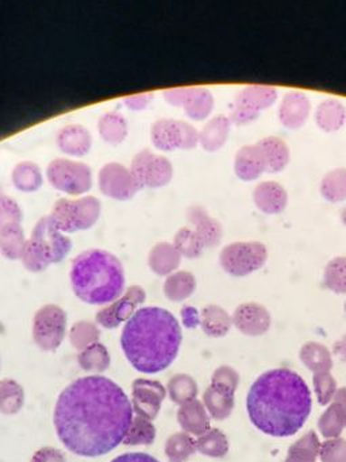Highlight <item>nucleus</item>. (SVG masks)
<instances>
[{"label":"nucleus","instance_id":"obj_1","mask_svg":"<svg viewBox=\"0 0 346 462\" xmlns=\"http://www.w3.org/2000/svg\"><path fill=\"white\" fill-rule=\"evenodd\" d=\"M135 418L132 401L113 380L87 376L57 399L54 428L65 448L81 457L108 455L124 442Z\"/></svg>","mask_w":346,"mask_h":462},{"label":"nucleus","instance_id":"obj_8","mask_svg":"<svg viewBox=\"0 0 346 462\" xmlns=\"http://www.w3.org/2000/svg\"><path fill=\"white\" fill-rule=\"evenodd\" d=\"M268 260V249L257 241L233 242L220 250V263L226 273L236 277L249 276L263 268Z\"/></svg>","mask_w":346,"mask_h":462},{"label":"nucleus","instance_id":"obj_3","mask_svg":"<svg viewBox=\"0 0 346 462\" xmlns=\"http://www.w3.org/2000/svg\"><path fill=\"white\" fill-rule=\"evenodd\" d=\"M182 339V328L173 312L162 307H141L125 323L121 346L136 371L154 374L176 360Z\"/></svg>","mask_w":346,"mask_h":462},{"label":"nucleus","instance_id":"obj_17","mask_svg":"<svg viewBox=\"0 0 346 462\" xmlns=\"http://www.w3.org/2000/svg\"><path fill=\"white\" fill-rule=\"evenodd\" d=\"M164 398L165 390L159 382L138 379L133 383V410L146 420H154L156 417Z\"/></svg>","mask_w":346,"mask_h":462},{"label":"nucleus","instance_id":"obj_39","mask_svg":"<svg viewBox=\"0 0 346 462\" xmlns=\"http://www.w3.org/2000/svg\"><path fill=\"white\" fill-rule=\"evenodd\" d=\"M301 358L309 368L329 369L332 366V357L329 350L317 342H309L301 350Z\"/></svg>","mask_w":346,"mask_h":462},{"label":"nucleus","instance_id":"obj_40","mask_svg":"<svg viewBox=\"0 0 346 462\" xmlns=\"http://www.w3.org/2000/svg\"><path fill=\"white\" fill-rule=\"evenodd\" d=\"M22 208L18 203L5 195H0V233L22 227Z\"/></svg>","mask_w":346,"mask_h":462},{"label":"nucleus","instance_id":"obj_10","mask_svg":"<svg viewBox=\"0 0 346 462\" xmlns=\"http://www.w3.org/2000/svg\"><path fill=\"white\" fill-rule=\"evenodd\" d=\"M33 339L43 352L59 349L67 334V312L56 304H46L33 318Z\"/></svg>","mask_w":346,"mask_h":462},{"label":"nucleus","instance_id":"obj_13","mask_svg":"<svg viewBox=\"0 0 346 462\" xmlns=\"http://www.w3.org/2000/svg\"><path fill=\"white\" fill-rule=\"evenodd\" d=\"M146 300V292L140 285H132L125 290L117 300L106 304L97 314V323L100 328L113 330L126 323Z\"/></svg>","mask_w":346,"mask_h":462},{"label":"nucleus","instance_id":"obj_28","mask_svg":"<svg viewBox=\"0 0 346 462\" xmlns=\"http://www.w3.org/2000/svg\"><path fill=\"white\" fill-rule=\"evenodd\" d=\"M11 181L18 191L27 194L38 191L43 184L42 171L35 162H19L11 172Z\"/></svg>","mask_w":346,"mask_h":462},{"label":"nucleus","instance_id":"obj_6","mask_svg":"<svg viewBox=\"0 0 346 462\" xmlns=\"http://www.w3.org/2000/svg\"><path fill=\"white\" fill-rule=\"evenodd\" d=\"M102 205L94 197L60 199L51 208V218L62 233L89 230L99 221Z\"/></svg>","mask_w":346,"mask_h":462},{"label":"nucleus","instance_id":"obj_12","mask_svg":"<svg viewBox=\"0 0 346 462\" xmlns=\"http://www.w3.org/2000/svg\"><path fill=\"white\" fill-rule=\"evenodd\" d=\"M130 171L141 189H162L170 184L173 178V162L148 149L136 154Z\"/></svg>","mask_w":346,"mask_h":462},{"label":"nucleus","instance_id":"obj_25","mask_svg":"<svg viewBox=\"0 0 346 462\" xmlns=\"http://www.w3.org/2000/svg\"><path fill=\"white\" fill-rule=\"evenodd\" d=\"M182 254L177 252L176 247L170 242H160L152 247L148 255L149 268L159 274L168 276L177 271L182 263Z\"/></svg>","mask_w":346,"mask_h":462},{"label":"nucleus","instance_id":"obj_11","mask_svg":"<svg viewBox=\"0 0 346 462\" xmlns=\"http://www.w3.org/2000/svg\"><path fill=\"white\" fill-rule=\"evenodd\" d=\"M152 143L154 148L163 152H173L177 149L190 151L199 145V132L179 119H160L154 122L151 130Z\"/></svg>","mask_w":346,"mask_h":462},{"label":"nucleus","instance_id":"obj_20","mask_svg":"<svg viewBox=\"0 0 346 462\" xmlns=\"http://www.w3.org/2000/svg\"><path fill=\"white\" fill-rule=\"evenodd\" d=\"M56 143L62 153L83 157L91 151V133L81 125H67L57 133Z\"/></svg>","mask_w":346,"mask_h":462},{"label":"nucleus","instance_id":"obj_9","mask_svg":"<svg viewBox=\"0 0 346 462\" xmlns=\"http://www.w3.org/2000/svg\"><path fill=\"white\" fill-rule=\"evenodd\" d=\"M277 89L269 86H248L234 97L229 110L231 124H252L260 116L261 111L275 105L277 100Z\"/></svg>","mask_w":346,"mask_h":462},{"label":"nucleus","instance_id":"obj_46","mask_svg":"<svg viewBox=\"0 0 346 462\" xmlns=\"http://www.w3.org/2000/svg\"><path fill=\"white\" fill-rule=\"evenodd\" d=\"M337 353L346 361V336L336 345Z\"/></svg>","mask_w":346,"mask_h":462},{"label":"nucleus","instance_id":"obj_23","mask_svg":"<svg viewBox=\"0 0 346 462\" xmlns=\"http://www.w3.org/2000/svg\"><path fill=\"white\" fill-rule=\"evenodd\" d=\"M257 146L263 154L267 173L282 172L290 162V148L282 138L266 137L258 141Z\"/></svg>","mask_w":346,"mask_h":462},{"label":"nucleus","instance_id":"obj_33","mask_svg":"<svg viewBox=\"0 0 346 462\" xmlns=\"http://www.w3.org/2000/svg\"><path fill=\"white\" fill-rule=\"evenodd\" d=\"M321 195L328 202L340 203L346 199V170L337 168L326 173L321 181Z\"/></svg>","mask_w":346,"mask_h":462},{"label":"nucleus","instance_id":"obj_37","mask_svg":"<svg viewBox=\"0 0 346 462\" xmlns=\"http://www.w3.org/2000/svg\"><path fill=\"white\" fill-rule=\"evenodd\" d=\"M325 287L334 293H346V257H334L323 272Z\"/></svg>","mask_w":346,"mask_h":462},{"label":"nucleus","instance_id":"obj_48","mask_svg":"<svg viewBox=\"0 0 346 462\" xmlns=\"http://www.w3.org/2000/svg\"><path fill=\"white\" fill-rule=\"evenodd\" d=\"M345 312H346V301H345Z\"/></svg>","mask_w":346,"mask_h":462},{"label":"nucleus","instance_id":"obj_18","mask_svg":"<svg viewBox=\"0 0 346 462\" xmlns=\"http://www.w3.org/2000/svg\"><path fill=\"white\" fill-rule=\"evenodd\" d=\"M312 113L309 97L301 91H290L283 97L279 107V121L287 129L304 126Z\"/></svg>","mask_w":346,"mask_h":462},{"label":"nucleus","instance_id":"obj_2","mask_svg":"<svg viewBox=\"0 0 346 462\" xmlns=\"http://www.w3.org/2000/svg\"><path fill=\"white\" fill-rule=\"evenodd\" d=\"M312 393L304 377L287 368L272 369L257 377L247 398L250 422L267 436L298 433L312 412Z\"/></svg>","mask_w":346,"mask_h":462},{"label":"nucleus","instance_id":"obj_41","mask_svg":"<svg viewBox=\"0 0 346 462\" xmlns=\"http://www.w3.org/2000/svg\"><path fill=\"white\" fill-rule=\"evenodd\" d=\"M171 396L173 401L177 403H184V402L191 401L196 395V384L190 376L187 374H177L170 382Z\"/></svg>","mask_w":346,"mask_h":462},{"label":"nucleus","instance_id":"obj_19","mask_svg":"<svg viewBox=\"0 0 346 462\" xmlns=\"http://www.w3.org/2000/svg\"><path fill=\"white\" fill-rule=\"evenodd\" d=\"M253 202L261 213L276 216L287 208L288 194L277 181H263L253 189Z\"/></svg>","mask_w":346,"mask_h":462},{"label":"nucleus","instance_id":"obj_4","mask_svg":"<svg viewBox=\"0 0 346 462\" xmlns=\"http://www.w3.org/2000/svg\"><path fill=\"white\" fill-rule=\"evenodd\" d=\"M70 277L76 298L92 306H106L126 290L124 265L108 250L81 252L73 258Z\"/></svg>","mask_w":346,"mask_h":462},{"label":"nucleus","instance_id":"obj_35","mask_svg":"<svg viewBox=\"0 0 346 462\" xmlns=\"http://www.w3.org/2000/svg\"><path fill=\"white\" fill-rule=\"evenodd\" d=\"M100 330L98 325L89 320H79L73 323L70 330V341L78 350L86 349L89 345L99 342Z\"/></svg>","mask_w":346,"mask_h":462},{"label":"nucleus","instance_id":"obj_31","mask_svg":"<svg viewBox=\"0 0 346 462\" xmlns=\"http://www.w3.org/2000/svg\"><path fill=\"white\" fill-rule=\"evenodd\" d=\"M100 138L108 145L117 146L127 137V122L121 114L108 113L98 124Z\"/></svg>","mask_w":346,"mask_h":462},{"label":"nucleus","instance_id":"obj_45","mask_svg":"<svg viewBox=\"0 0 346 462\" xmlns=\"http://www.w3.org/2000/svg\"><path fill=\"white\" fill-rule=\"evenodd\" d=\"M111 462H160L157 458L146 455V453H126V455L118 456Z\"/></svg>","mask_w":346,"mask_h":462},{"label":"nucleus","instance_id":"obj_34","mask_svg":"<svg viewBox=\"0 0 346 462\" xmlns=\"http://www.w3.org/2000/svg\"><path fill=\"white\" fill-rule=\"evenodd\" d=\"M173 246L185 258H198L204 250L203 242L191 227H182L174 234Z\"/></svg>","mask_w":346,"mask_h":462},{"label":"nucleus","instance_id":"obj_15","mask_svg":"<svg viewBox=\"0 0 346 462\" xmlns=\"http://www.w3.org/2000/svg\"><path fill=\"white\" fill-rule=\"evenodd\" d=\"M164 97L170 105L184 108L185 114L193 121L209 118L214 108V97L209 89L201 87L168 89Z\"/></svg>","mask_w":346,"mask_h":462},{"label":"nucleus","instance_id":"obj_24","mask_svg":"<svg viewBox=\"0 0 346 462\" xmlns=\"http://www.w3.org/2000/svg\"><path fill=\"white\" fill-rule=\"evenodd\" d=\"M230 127L231 121L229 116H214L199 132V145L207 152L220 151L228 141Z\"/></svg>","mask_w":346,"mask_h":462},{"label":"nucleus","instance_id":"obj_47","mask_svg":"<svg viewBox=\"0 0 346 462\" xmlns=\"http://www.w3.org/2000/svg\"><path fill=\"white\" fill-rule=\"evenodd\" d=\"M341 222L346 226V208L341 211Z\"/></svg>","mask_w":346,"mask_h":462},{"label":"nucleus","instance_id":"obj_21","mask_svg":"<svg viewBox=\"0 0 346 462\" xmlns=\"http://www.w3.org/2000/svg\"><path fill=\"white\" fill-rule=\"evenodd\" d=\"M234 172H236L237 178L242 181L257 180L266 172L263 154H261L257 143L242 146L237 152L236 157H234Z\"/></svg>","mask_w":346,"mask_h":462},{"label":"nucleus","instance_id":"obj_38","mask_svg":"<svg viewBox=\"0 0 346 462\" xmlns=\"http://www.w3.org/2000/svg\"><path fill=\"white\" fill-rule=\"evenodd\" d=\"M154 437H156L154 426L146 418L137 415L133 418L132 425H130L129 431L122 444L127 445V447L129 445H149L154 441Z\"/></svg>","mask_w":346,"mask_h":462},{"label":"nucleus","instance_id":"obj_22","mask_svg":"<svg viewBox=\"0 0 346 462\" xmlns=\"http://www.w3.org/2000/svg\"><path fill=\"white\" fill-rule=\"evenodd\" d=\"M188 221L203 242L204 247H214L222 239V226L201 206H193L188 210Z\"/></svg>","mask_w":346,"mask_h":462},{"label":"nucleus","instance_id":"obj_14","mask_svg":"<svg viewBox=\"0 0 346 462\" xmlns=\"http://www.w3.org/2000/svg\"><path fill=\"white\" fill-rule=\"evenodd\" d=\"M99 189L105 197L114 200H129L140 191L130 168L119 162H108L99 171Z\"/></svg>","mask_w":346,"mask_h":462},{"label":"nucleus","instance_id":"obj_5","mask_svg":"<svg viewBox=\"0 0 346 462\" xmlns=\"http://www.w3.org/2000/svg\"><path fill=\"white\" fill-rule=\"evenodd\" d=\"M70 249V236L53 224L51 217H43L26 239L21 261L27 271L37 273L45 271L51 263H61Z\"/></svg>","mask_w":346,"mask_h":462},{"label":"nucleus","instance_id":"obj_36","mask_svg":"<svg viewBox=\"0 0 346 462\" xmlns=\"http://www.w3.org/2000/svg\"><path fill=\"white\" fill-rule=\"evenodd\" d=\"M24 245L26 238L22 227L0 233V254L7 260H21Z\"/></svg>","mask_w":346,"mask_h":462},{"label":"nucleus","instance_id":"obj_42","mask_svg":"<svg viewBox=\"0 0 346 462\" xmlns=\"http://www.w3.org/2000/svg\"><path fill=\"white\" fill-rule=\"evenodd\" d=\"M192 452V441L188 437L177 434L168 441L167 455L171 461L180 462Z\"/></svg>","mask_w":346,"mask_h":462},{"label":"nucleus","instance_id":"obj_32","mask_svg":"<svg viewBox=\"0 0 346 462\" xmlns=\"http://www.w3.org/2000/svg\"><path fill=\"white\" fill-rule=\"evenodd\" d=\"M24 404V391L13 379L0 380V412L5 415L18 414Z\"/></svg>","mask_w":346,"mask_h":462},{"label":"nucleus","instance_id":"obj_27","mask_svg":"<svg viewBox=\"0 0 346 462\" xmlns=\"http://www.w3.org/2000/svg\"><path fill=\"white\" fill-rule=\"evenodd\" d=\"M315 122L323 132L333 133L341 129L346 122V107L339 99L323 100L315 110Z\"/></svg>","mask_w":346,"mask_h":462},{"label":"nucleus","instance_id":"obj_30","mask_svg":"<svg viewBox=\"0 0 346 462\" xmlns=\"http://www.w3.org/2000/svg\"><path fill=\"white\" fill-rule=\"evenodd\" d=\"M78 363L80 368L92 374H102L110 366L111 357L108 347L100 342L89 345L86 349L80 350L78 356Z\"/></svg>","mask_w":346,"mask_h":462},{"label":"nucleus","instance_id":"obj_16","mask_svg":"<svg viewBox=\"0 0 346 462\" xmlns=\"http://www.w3.org/2000/svg\"><path fill=\"white\" fill-rule=\"evenodd\" d=\"M233 325L245 336H263L271 328V312L263 304L247 301L239 304L231 315Z\"/></svg>","mask_w":346,"mask_h":462},{"label":"nucleus","instance_id":"obj_29","mask_svg":"<svg viewBox=\"0 0 346 462\" xmlns=\"http://www.w3.org/2000/svg\"><path fill=\"white\" fill-rule=\"evenodd\" d=\"M196 290V280L191 272L176 271L168 274L164 282V293L170 300L182 301Z\"/></svg>","mask_w":346,"mask_h":462},{"label":"nucleus","instance_id":"obj_7","mask_svg":"<svg viewBox=\"0 0 346 462\" xmlns=\"http://www.w3.org/2000/svg\"><path fill=\"white\" fill-rule=\"evenodd\" d=\"M46 178L57 191L70 197H81L92 189V171L84 162L56 159L46 168Z\"/></svg>","mask_w":346,"mask_h":462},{"label":"nucleus","instance_id":"obj_44","mask_svg":"<svg viewBox=\"0 0 346 462\" xmlns=\"http://www.w3.org/2000/svg\"><path fill=\"white\" fill-rule=\"evenodd\" d=\"M152 100H154V95L152 94L135 95V97H126L125 105L132 110L140 111L148 107Z\"/></svg>","mask_w":346,"mask_h":462},{"label":"nucleus","instance_id":"obj_43","mask_svg":"<svg viewBox=\"0 0 346 462\" xmlns=\"http://www.w3.org/2000/svg\"><path fill=\"white\" fill-rule=\"evenodd\" d=\"M30 462H67L64 453L54 448H42L35 452Z\"/></svg>","mask_w":346,"mask_h":462},{"label":"nucleus","instance_id":"obj_26","mask_svg":"<svg viewBox=\"0 0 346 462\" xmlns=\"http://www.w3.org/2000/svg\"><path fill=\"white\" fill-rule=\"evenodd\" d=\"M199 325L201 330L212 338H220L226 336L233 326L231 315L217 304H210L204 307L199 315Z\"/></svg>","mask_w":346,"mask_h":462}]
</instances>
